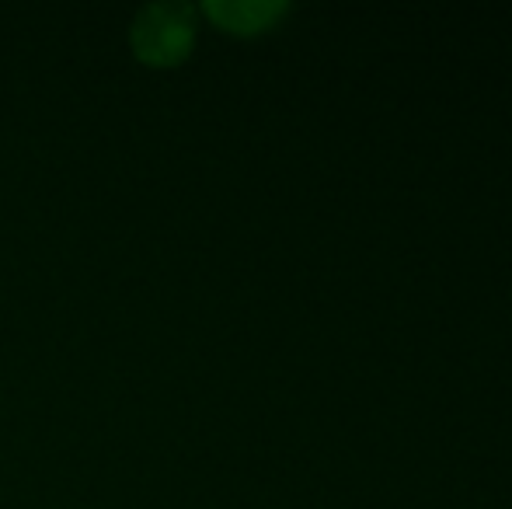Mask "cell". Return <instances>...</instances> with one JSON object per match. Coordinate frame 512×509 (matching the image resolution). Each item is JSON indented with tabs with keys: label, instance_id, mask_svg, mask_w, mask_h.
I'll return each instance as SVG.
<instances>
[{
	"label": "cell",
	"instance_id": "obj_1",
	"mask_svg": "<svg viewBox=\"0 0 512 509\" xmlns=\"http://www.w3.org/2000/svg\"><path fill=\"white\" fill-rule=\"evenodd\" d=\"M192 46V14L189 7H150L136 21V49L150 63H175Z\"/></svg>",
	"mask_w": 512,
	"mask_h": 509
},
{
	"label": "cell",
	"instance_id": "obj_2",
	"mask_svg": "<svg viewBox=\"0 0 512 509\" xmlns=\"http://www.w3.org/2000/svg\"><path fill=\"white\" fill-rule=\"evenodd\" d=\"M209 14L237 32H255L283 14V4H209Z\"/></svg>",
	"mask_w": 512,
	"mask_h": 509
}]
</instances>
